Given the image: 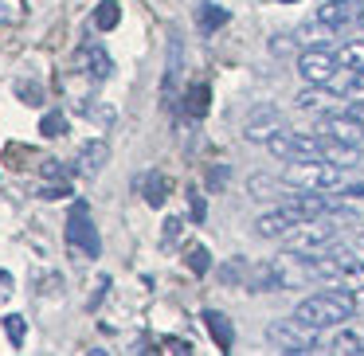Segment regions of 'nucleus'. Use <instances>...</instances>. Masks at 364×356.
Segmentation results:
<instances>
[{
	"label": "nucleus",
	"mask_w": 364,
	"mask_h": 356,
	"mask_svg": "<svg viewBox=\"0 0 364 356\" xmlns=\"http://www.w3.org/2000/svg\"><path fill=\"white\" fill-rule=\"evenodd\" d=\"M106 286H110V278H102V282H98L95 298H90V309H95V306H102V298H106Z\"/></svg>",
	"instance_id": "ea45409f"
},
{
	"label": "nucleus",
	"mask_w": 364,
	"mask_h": 356,
	"mask_svg": "<svg viewBox=\"0 0 364 356\" xmlns=\"http://www.w3.org/2000/svg\"><path fill=\"white\" fill-rule=\"evenodd\" d=\"M247 270V262L243 259H235V262H228V266H223V282H235L239 274H243Z\"/></svg>",
	"instance_id": "e433bc0d"
},
{
	"label": "nucleus",
	"mask_w": 364,
	"mask_h": 356,
	"mask_svg": "<svg viewBox=\"0 0 364 356\" xmlns=\"http://www.w3.org/2000/svg\"><path fill=\"white\" fill-rule=\"evenodd\" d=\"M294 227H298V220H294L286 207H278V212H267V215H259V220H255V231H259L262 239H286Z\"/></svg>",
	"instance_id": "f8f14e48"
},
{
	"label": "nucleus",
	"mask_w": 364,
	"mask_h": 356,
	"mask_svg": "<svg viewBox=\"0 0 364 356\" xmlns=\"http://www.w3.org/2000/svg\"><path fill=\"white\" fill-rule=\"evenodd\" d=\"M40 134H43V137H63V134H67V118H63L59 110L43 114V122H40Z\"/></svg>",
	"instance_id": "a878e982"
},
{
	"label": "nucleus",
	"mask_w": 364,
	"mask_h": 356,
	"mask_svg": "<svg viewBox=\"0 0 364 356\" xmlns=\"http://www.w3.org/2000/svg\"><path fill=\"white\" fill-rule=\"evenodd\" d=\"M337 286H345V290H353V293H356V290H364V262L356 259V254L345 262V270H341Z\"/></svg>",
	"instance_id": "412c9836"
},
{
	"label": "nucleus",
	"mask_w": 364,
	"mask_h": 356,
	"mask_svg": "<svg viewBox=\"0 0 364 356\" xmlns=\"http://www.w3.org/2000/svg\"><path fill=\"white\" fill-rule=\"evenodd\" d=\"M118 20H122V9L114 4V0H102V4L95 9V28H98V32H114Z\"/></svg>",
	"instance_id": "4be33fe9"
},
{
	"label": "nucleus",
	"mask_w": 364,
	"mask_h": 356,
	"mask_svg": "<svg viewBox=\"0 0 364 356\" xmlns=\"http://www.w3.org/2000/svg\"><path fill=\"white\" fill-rule=\"evenodd\" d=\"M364 16V4L360 0H325L321 9H317V24H325V28H345V24H356V20Z\"/></svg>",
	"instance_id": "0eeeda50"
},
{
	"label": "nucleus",
	"mask_w": 364,
	"mask_h": 356,
	"mask_svg": "<svg viewBox=\"0 0 364 356\" xmlns=\"http://www.w3.org/2000/svg\"><path fill=\"white\" fill-rule=\"evenodd\" d=\"M345 95L353 98V102H364V71H353V79H348Z\"/></svg>",
	"instance_id": "72a5a7b5"
},
{
	"label": "nucleus",
	"mask_w": 364,
	"mask_h": 356,
	"mask_svg": "<svg viewBox=\"0 0 364 356\" xmlns=\"http://www.w3.org/2000/svg\"><path fill=\"white\" fill-rule=\"evenodd\" d=\"M188 207H192V223H204L208 220V204H204V196H200L196 188L188 192Z\"/></svg>",
	"instance_id": "473e14b6"
},
{
	"label": "nucleus",
	"mask_w": 364,
	"mask_h": 356,
	"mask_svg": "<svg viewBox=\"0 0 364 356\" xmlns=\"http://www.w3.org/2000/svg\"><path fill=\"white\" fill-rule=\"evenodd\" d=\"M247 188H251V196H278V188H282V184L274 180V176H251V184H247Z\"/></svg>",
	"instance_id": "bb28decb"
},
{
	"label": "nucleus",
	"mask_w": 364,
	"mask_h": 356,
	"mask_svg": "<svg viewBox=\"0 0 364 356\" xmlns=\"http://www.w3.org/2000/svg\"><path fill=\"white\" fill-rule=\"evenodd\" d=\"M79 67L90 75V79H106L114 63H110V55H106L98 43H82V48H79Z\"/></svg>",
	"instance_id": "ddd939ff"
},
{
	"label": "nucleus",
	"mask_w": 364,
	"mask_h": 356,
	"mask_svg": "<svg viewBox=\"0 0 364 356\" xmlns=\"http://www.w3.org/2000/svg\"><path fill=\"white\" fill-rule=\"evenodd\" d=\"M348 118H353V122H360V126H364V102H348Z\"/></svg>",
	"instance_id": "58836bf2"
},
{
	"label": "nucleus",
	"mask_w": 364,
	"mask_h": 356,
	"mask_svg": "<svg viewBox=\"0 0 364 356\" xmlns=\"http://www.w3.org/2000/svg\"><path fill=\"white\" fill-rule=\"evenodd\" d=\"M16 95L24 106H43V87L40 82H16Z\"/></svg>",
	"instance_id": "c756f323"
},
{
	"label": "nucleus",
	"mask_w": 364,
	"mask_h": 356,
	"mask_svg": "<svg viewBox=\"0 0 364 356\" xmlns=\"http://www.w3.org/2000/svg\"><path fill=\"white\" fill-rule=\"evenodd\" d=\"M204 325L208 333H212V340L220 345V352H231V345H235V329H231V321L220 313V309H204Z\"/></svg>",
	"instance_id": "2eb2a0df"
},
{
	"label": "nucleus",
	"mask_w": 364,
	"mask_h": 356,
	"mask_svg": "<svg viewBox=\"0 0 364 356\" xmlns=\"http://www.w3.org/2000/svg\"><path fill=\"white\" fill-rule=\"evenodd\" d=\"M333 239H337V223H333L329 215H317V220H301L298 227L286 235V247H290V254H317V251H325Z\"/></svg>",
	"instance_id": "20e7f679"
},
{
	"label": "nucleus",
	"mask_w": 364,
	"mask_h": 356,
	"mask_svg": "<svg viewBox=\"0 0 364 356\" xmlns=\"http://www.w3.org/2000/svg\"><path fill=\"white\" fill-rule=\"evenodd\" d=\"M337 67H341V59L333 55L329 48H306L298 55V75L309 82V87H325V82H333Z\"/></svg>",
	"instance_id": "423d86ee"
},
{
	"label": "nucleus",
	"mask_w": 364,
	"mask_h": 356,
	"mask_svg": "<svg viewBox=\"0 0 364 356\" xmlns=\"http://www.w3.org/2000/svg\"><path fill=\"white\" fill-rule=\"evenodd\" d=\"M106 157H110V145L106 141H87L79 149V161H75V168H79L82 176H95L98 168L106 165Z\"/></svg>",
	"instance_id": "f3484780"
},
{
	"label": "nucleus",
	"mask_w": 364,
	"mask_h": 356,
	"mask_svg": "<svg viewBox=\"0 0 364 356\" xmlns=\"http://www.w3.org/2000/svg\"><path fill=\"white\" fill-rule=\"evenodd\" d=\"M353 313H356V298H353V290H345V286L309 293V298L298 301V309H294V317H298L301 325H309V329H317V333L333 329V325H345Z\"/></svg>",
	"instance_id": "f257e3e1"
},
{
	"label": "nucleus",
	"mask_w": 364,
	"mask_h": 356,
	"mask_svg": "<svg viewBox=\"0 0 364 356\" xmlns=\"http://www.w3.org/2000/svg\"><path fill=\"white\" fill-rule=\"evenodd\" d=\"M228 176H231L228 165H215L212 173H208V188H223V184H228Z\"/></svg>",
	"instance_id": "c9c22d12"
},
{
	"label": "nucleus",
	"mask_w": 364,
	"mask_h": 356,
	"mask_svg": "<svg viewBox=\"0 0 364 356\" xmlns=\"http://www.w3.org/2000/svg\"><path fill=\"white\" fill-rule=\"evenodd\" d=\"M282 207H286V212H290L298 223H301V220H317V215H329V212H333V204L321 196V192H306V188H301L298 196H290Z\"/></svg>",
	"instance_id": "9b49d317"
},
{
	"label": "nucleus",
	"mask_w": 364,
	"mask_h": 356,
	"mask_svg": "<svg viewBox=\"0 0 364 356\" xmlns=\"http://www.w3.org/2000/svg\"><path fill=\"white\" fill-rule=\"evenodd\" d=\"M274 4H294V0H274Z\"/></svg>",
	"instance_id": "a19ab883"
},
{
	"label": "nucleus",
	"mask_w": 364,
	"mask_h": 356,
	"mask_svg": "<svg viewBox=\"0 0 364 356\" xmlns=\"http://www.w3.org/2000/svg\"><path fill=\"white\" fill-rule=\"evenodd\" d=\"M4 333H9V340L20 348V345H24V333H28L24 317H20V313H9V317H4Z\"/></svg>",
	"instance_id": "cd10ccee"
},
{
	"label": "nucleus",
	"mask_w": 364,
	"mask_h": 356,
	"mask_svg": "<svg viewBox=\"0 0 364 356\" xmlns=\"http://www.w3.org/2000/svg\"><path fill=\"white\" fill-rule=\"evenodd\" d=\"M141 188H145V204L149 207H161L168 200V176L165 173H149L141 180Z\"/></svg>",
	"instance_id": "aec40b11"
},
{
	"label": "nucleus",
	"mask_w": 364,
	"mask_h": 356,
	"mask_svg": "<svg viewBox=\"0 0 364 356\" xmlns=\"http://www.w3.org/2000/svg\"><path fill=\"white\" fill-rule=\"evenodd\" d=\"M286 270L282 262H259V266H247V290L267 293V290H286Z\"/></svg>",
	"instance_id": "9d476101"
},
{
	"label": "nucleus",
	"mask_w": 364,
	"mask_h": 356,
	"mask_svg": "<svg viewBox=\"0 0 364 356\" xmlns=\"http://www.w3.org/2000/svg\"><path fill=\"white\" fill-rule=\"evenodd\" d=\"M267 337H270V345H274L278 352H290V356L317 352V329L301 325L298 317H294V321H274L267 329Z\"/></svg>",
	"instance_id": "39448f33"
},
{
	"label": "nucleus",
	"mask_w": 364,
	"mask_h": 356,
	"mask_svg": "<svg viewBox=\"0 0 364 356\" xmlns=\"http://www.w3.org/2000/svg\"><path fill=\"white\" fill-rule=\"evenodd\" d=\"M157 352H168V356H192V340H181V337H161L157 340Z\"/></svg>",
	"instance_id": "7c9ffc66"
},
{
	"label": "nucleus",
	"mask_w": 364,
	"mask_h": 356,
	"mask_svg": "<svg viewBox=\"0 0 364 356\" xmlns=\"http://www.w3.org/2000/svg\"><path fill=\"white\" fill-rule=\"evenodd\" d=\"M274 134H282V114H278L274 106H259V110L247 118V126H243L247 141H270Z\"/></svg>",
	"instance_id": "6e6552de"
},
{
	"label": "nucleus",
	"mask_w": 364,
	"mask_h": 356,
	"mask_svg": "<svg viewBox=\"0 0 364 356\" xmlns=\"http://www.w3.org/2000/svg\"><path fill=\"white\" fill-rule=\"evenodd\" d=\"M208 106H212V87L208 82H196V87L184 90V114L188 118H204Z\"/></svg>",
	"instance_id": "6ab92c4d"
},
{
	"label": "nucleus",
	"mask_w": 364,
	"mask_h": 356,
	"mask_svg": "<svg viewBox=\"0 0 364 356\" xmlns=\"http://www.w3.org/2000/svg\"><path fill=\"white\" fill-rule=\"evenodd\" d=\"M321 129H325L329 137H337V141H348V145H360V134H364V126H360V122H353L348 114L325 118V122H321Z\"/></svg>",
	"instance_id": "dca6fc26"
},
{
	"label": "nucleus",
	"mask_w": 364,
	"mask_h": 356,
	"mask_svg": "<svg viewBox=\"0 0 364 356\" xmlns=\"http://www.w3.org/2000/svg\"><path fill=\"white\" fill-rule=\"evenodd\" d=\"M321 161H333V165H341V168H353L356 161H360V149L325 134V141H321Z\"/></svg>",
	"instance_id": "4468645a"
},
{
	"label": "nucleus",
	"mask_w": 364,
	"mask_h": 356,
	"mask_svg": "<svg viewBox=\"0 0 364 356\" xmlns=\"http://www.w3.org/2000/svg\"><path fill=\"white\" fill-rule=\"evenodd\" d=\"M325 98H329V95H325L321 87H309V90H301V95H298V110H321Z\"/></svg>",
	"instance_id": "c85d7f7f"
},
{
	"label": "nucleus",
	"mask_w": 364,
	"mask_h": 356,
	"mask_svg": "<svg viewBox=\"0 0 364 356\" xmlns=\"http://www.w3.org/2000/svg\"><path fill=\"white\" fill-rule=\"evenodd\" d=\"M181 71H184V43H181V36H168V63H165V106H173L176 102V95H181Z\"/></svg>",
	"instance_id": "1a4fd4ad"
},
{
	"label": "nucleus",
	"mask_w": 364,
	"mask_h": 356,
	"mask_svg": "<svg viewBox=\"0 0 364 356\" xmlns=\"http://www.w3.org/2000/svg\"><path fill=\"white\" fill-rule=\"evenodd\" d=\"M40 196H43V200H67V196H71V184H67V180L43 184V188H40Z\"/></svg>",
	"instance_id": "2f4dec72"
},
{
	"label": "nucleus",
	"mask_w": 364,
	"mask_h": 356,
	"mask_svg": "<svg viewBox=\"0 0 364 356\" xmlns=\"http://www.w3.org/2000/svg\"><path fill=\"white\" fill-rule=\"evenodd\" d=\"M67 247L87 259H98L102 254V239H98V227L90 220V204L87 200H75L71 204V215H67Z\"/></svg>",
	"instance_id": "7ed1b4c3"
},
{
	"label": "nucleus",
	"mask_w": 364,
	"mask_h": 356,
	"mask_svg": "<svg viewBox=\"0 0 364 356\" xmlns=\"http://www.w3.org/2000/svg\"><path fill=\"white\" fill-rule=\"evenodd\" d=\"M345 180V168L333 165V161H321V157H306V161H294L286 168V184L294 188H306V192H325V188H337Z\"/></svg>",
	"instance_id": "f03ea898"
},
{
	"label": "nucleus",
	"mask_w": 364,
	"mask_h": 356,
	"mask_svg": "<svg viewBox=\"0 0 364 356\" xmlns=\"http://www.w3.org/2000/svg\"><path fill=\"white\" fill-rule=\"evenodd\" d=\"M176 235H181V220H165V243H173Z\"/></svg>",
	"instance_id": "4c0bfd02"
},
{
	"label": "nucleus",
	"mask_w": 364,
	"mask_h": 356,
	"mask_svg": "<svg viewBox=\"0 0 364 356\" xmlns=\"http://www.w3.org/2000/svg\"><path fill=\"white\" fill-rule=\"evenodd\" d=\"M40 173H43V176H51V180H67L63 165H59L55 157H43V161H40Z\"/></svg>",
	"instance_id": "f704fd0d"
},
{
	"label": "nucleus",
	"mask_w": 364,
	"mask_h": 356,
	"mask_svg": "<svg viewBox=\"0 0 364 356\" xmlns=\"http://www.w3.org/2000/svg\"><path fill=\"white\" fill-rule=\"evenodd\" d=\"M341 67H348V71H364V40L360 43H345V48L337 51Z\"/></svg>",
	"instance_id": "b1692460"
},
{
	"label": "nucleus",
	"mask_w": 364,
	"mask_h": 356,
	"mask_svg": "<svg viewBox=\"0 0 364 356\" xmlns=\"http://www.w3.org/2000/svg\"><path fill=\"white\" fill-rule=\"evenodd\" d=\"M228 20H231V12H228V9H220V4H208V0H204V4H196V28H200L204 36L220 32V28L228 24Z\"/></svg>",
	"instance_id": "a211bd4d"
},
{
	"label": "nucleus",
	"mask_w": 364,
	"mask_h": 356,
	"mask_svg": "<svg viewBox=\"0 0 364 356\" xmlns=\"http://www.w3.org/2000/svg\"><path fill=\"white\" fill-rule=\"evenodd\" d=\"M329 352H341V356H360V352H364V340L356 337V333H337V337L329 340Z\"/></svg>",
	"instance_id": "5701e85b"
},
{
	"label": "nucleus",
	"mask_w": 364,
	"mask_h": 356,
	"mask_svg": "<svg viewBox=\"0 0 364 356\" xmlns=\"http://www.w3.org/2000/svg\"><path fill=\"white\" fill-rule=\"evenodd\" d=\"M184 262H188L192 274H208V266H212V254H208V247H188Z\"/></svg>",
	"instance_id": "393cba45"
}]
</instances>
